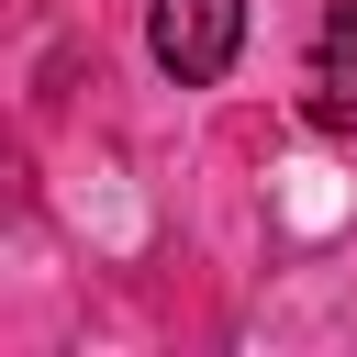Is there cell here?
<instances>
[{"label":"cell","instance_id":"2","mask_svg":"<svg viewBox=\"0 0 357 357\" xmlns=\"http://www.w3.org/2000/svg\"><path fill=\"white\" fill-rule=\"evenodd\" d=\"M312 56H324L335 78H357V0H346V11H324V33H312Z\"/></svg>","mask_w":357,"mask_h":357},{"label":"cell","instance_id":"1","mask_svg":"<svg viewBox=\"0 0 357 357\" xmlns=\"http://www.w3.org/2000/svg\"><path fill=\"white\" fill-rule=\"evenodd\" d=\"M245 45V0H156L145 11V56L178 78V89H212Z\"/></svg>","mask_w":357,"mask_h":357},{"label":"cell","instance_id":"3","mask_svg":"<svg viewBox=\"0 0 357 357\" xmlns=\"http://www.w3.org/2000/svg\"><path fill=\"white\" fill-rule=\"evenodd\" d=\"M301 112H312V123H324V134H335V145H357V100H346V89H312V100H301Z\"/></svg>","mask_w":357,"mask_h":357}]
</instances>
